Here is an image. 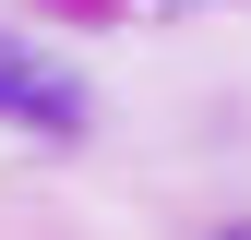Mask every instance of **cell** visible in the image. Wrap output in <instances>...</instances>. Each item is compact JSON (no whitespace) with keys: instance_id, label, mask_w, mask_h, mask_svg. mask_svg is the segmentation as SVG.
<instances>
[{"instance_id":"7a4b0ae2","label":"cell","mask_w":251,"mask_h":240,"mask_svg":"<svg viewBox=\"0 0 251 240\" xmlns=\"http://www.w3.org/2000/svg\"><path fill=\"white\" fill-rule=\"evenodd\" d=\"M227 240H251V228H227Z\"/></svg>"},{"instance_id":"6da1fadb","label":"cell","mask_w":251,"mask_h":240,"mask_svg":"<svg viewBox=\"0 0 251 240\" xmlns=\"http://www.w3.org/2000/svg\"><path fill=\"white\" fill-rule=\"evenodd\" d=\"M0 120H24V132H84V84L60 72V60L0 36Z\"/></svg>"}]
</instances>
